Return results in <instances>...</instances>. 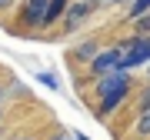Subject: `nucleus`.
I'll return each mask as SVG.
<instances>
[{
	"label": "nucleus",
	"instance_id": "1a4fd4ad",
	"mask_svg": "<svg viewBox=\"0 0 150 140\" xmlns=\"http://www.w3.org/2000/svg\"><path fill=\"white\" fill-rule=\"evenodd\" d=\"M134 23H137V30H140V33H150V10H147V13H140Z\"/></svg>",
	"mask_w": 150,
	"mask_h": 140
},
{
	"label": "nucleus",
	"instance_id": "f03ea898",
	"mask_svg": "<svg viewBox=\"0 0 150 140\" xmlns=\"http://www.w3.org/2000/svg\"><path fill=\"white\" fill-rule=\"evenodd\" d=\"M150 60V40H130L120 47V67L130 70V67H140Z\"/></svg>",
	"mask_w": 150,
	"mask_h": 140
},
{
	"label": "nucleus",
	"instance_id": "20e7f679",
	"mask_svg": "<svg viewBox=\"0 0 150 140\" xmlns=\"http://www.w3.org/2000/svg\"><path fill=\"white\" fill-rule=\"evenodd\" d=\"M50 0H27V10H23V20L30 23V27H40L43 23V10H47Z\"/></svg>",
	"mask_w": 150,
	"mask_h": 140
},
{
	"label": "nucleus",
	"instance_id": "9b49d317",
	"mask_svg": "<svg viewBox=\"0 0 150 140\" xmlns=\"http://www.w3.org/2000/svg\"><path fill=\"white\" fill-rule=\"evenodd\" d=\"M140 107H144V110H150V90L144 93V97H140Z\"/></svg>",
	"mask_w": 150,
	"mask_h": 140
},
{
	"label": "nucleus",
	"instance_id": "0eeeda50",
	"mask_svg": "<svg viewBox=\"0 0 150 140\" xmlns=\"http://www.w3.org/2000/svg\"><path fill=\"white\" fill-rule=\"evenodd\" d=\"M150 10V0H130V20H137L140 13Z\"/></svg>",
	"mask_w": 150,
	"mask_h": 140
},
{
	"label": "nucleus",
	"instance_id": "9d476101",
	"mask_svg": "<svg viewBox=\"0 0 150 140\" xmlns=\"http://www.w3.org/2000/svg\"><path fill=\"white\" fill-rule=\"evenodd\" d=\"M77 57H83V60H93L97 54H93V43H83L80 50H77Z\"/></svg>",
	"mask_w": 150,
	"mask_h": 140
},
{
	"label": "nucleus",
	"instance_id": "39448f33",
	"mask_svg": "<svg viewBox=\"0 0 150 140\" xmlns=\"http://www.w3.org/2000/svg\"><path fill=\"white\" fill-rule=\"evenodd\" d=\"M90 10H93V4H87V0H83V4H74V7L67 10V27H74V23H80V20H83V17L90 13Z\"/></svg>",
	"mask_w": 150,
	"mask_h": 140
},
{
	"label": "nucleus",
	"instance_id": "6e6552de",
	"mask_svg": "<svg viewBox=\"0 0 150 140\" xmlns=\"http://www.w3.org/2000/svg\"><path fill=\"white\" fill-rule=\"evenodd\" d=\"M137 134H140V137H147V134H150V110H144V117L137 120Z\"/></svg>",
	"mask_w": 150,
	"mask_h": 140
},
{
	"label": "nucleus",
	"instance_id": "f8f14e48",
	"mask_svg": "<svg viewBox=\"0 0 150 140\" xmlns=\"http://www.w3.org/2000/svg\"><path fill=\"white\" fill-rule=\"evenodd\" d=\"M7 4H10V0H0V7H7Z\"/></svg>",
	"mask_w": 150,
	"mask_h": 140
},
{
	"label": "nucleus",
	"instance_id": "7ed1b4c3",
	"mask_svg": "<svg viewBox=\"0 0 150 140\" xmlns=\"http://www.w3.org/2000/svg\"><path fill=\"white\" fill-rule=\"evenodd\" d=\"M90 67H93V74H107V70L120 67V47H113V50H103V54H97V57L90 60Z\"/></svg>",
	"mask_w": 150,
	"mask_h": 140
},
{
	"label": "nucleus",
	"instance_id": "ddd939ff",
	"mask_svg": "<svg viewBox=\"0 0 150 140\" xmlns=\"http://www.w3.org/2000/svg\"><path fill=\"white\" fill-rule=\"evenodd\" d=\"M87 4H100V0H87Z\"/></svg>",
	"mask_w": 150,
	"mask_h": 140
},
{
	"label": "nucleus",
	"instance_id": "4468645a",
	"mask_svg": "<svg viewBox=\"0 0 150 140\" xmlns=\"http://www.w3.org/2000/svg\"><path fill=\"white\" fill-rule=\"evenodd\" d=\"M117 4H123V0H117Z\"/></svg>",
	"mask_w": 150,
	"mask_h": 140
},
{
	"label": "nucleus",
	"instance_id": "f257e3e1",
	"mask_svg": "<svg viewBox=\"0 0 150 140\" xmlns=\"http://www.w3.org/2000/svg\"><path fill=\"white\" fill-rule=\"evenodd\" d=\"M127 90H130V74H127L123 67L107 70V74L97 80V93H100V113H103V117H107L113 107H120V100L127 97Z\"/></svg>",
	"mask_w": 150,
	"mask_h": 140
},
{
	"label": "nucleus",
	"instance_id": "423d86ee",
	"mask_svg": "<svg viewBox=\"0 0 150 140\" xmlns=\"http://www.w3.org/2000/svg\"><path fill=\"white\" fill-rule=\"evenodd\" d=\"M64 4H67V0H50V4H47V10H43V27H47V23H54L57 17H60Z\"/></svg>",
	"mask_w": 150,
	"mask_h": 140
}]
</instances>
